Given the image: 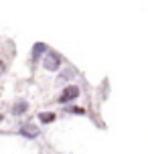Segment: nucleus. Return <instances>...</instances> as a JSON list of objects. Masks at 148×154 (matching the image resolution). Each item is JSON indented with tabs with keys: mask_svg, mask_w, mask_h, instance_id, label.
Returning <instances> with one entry per match:
<instances>
[{
	"mask_svg": "<svg viewBox=\"0 0 148 154\" xmlns=\"http://www.w3.org/2000/svg\"><path fill=\"white\" fill-rule=\"evenodd\" d=\"M53 120H55V114H51V112H49V114H47V112L39 114V122L41 124H51Z\"/></svg>",
	"mask_w": 148,
	"mask_h": 154,
	"instance_id": "nucleus-6",
	"label": "nucleus"
},
{
	"mask_svg": "<svg viewBox=\"0 0 148 154\" xmlns=\"http://www.w3.org/2000/svg\"><path fill=\"white\" fill-rule=\"evenodd\" d=\"M26 109H29V103H26L24 100H18V101H14V106H12V114L14 116H23Z\"/></svg>",
	"mask_w": 148,
	"mask_h": 154,
	"instance_id": "nucleus-5",
	"label": "nucleus"
},
{
	"mask_svg": "<svg viewBox=\"0 0 148 154\" xmlns=\"http://www.w3.org/2000/svg\"><path fill=\"white\" fill-rule=\"evenodd\" d=\"M79 91H81V89H79L77 85H69V87H65V89H63V93L59 95V101H61V103H69V101L77 100V97H79Z\"/></svg>",
	"mask_w": 148,
	"mask_h": 154,
	"instance_id": "nucleus-2",
	"label": "nucleus"
},
{
	"mask_svg": "<svg viewBox=\"0 0 148 154\" xmlns=\"http://www.w3.org/2000/svg\"><path fill=\"white\" fill-rule=\"evenodd\" d=\"M71 77H73V69H65V71H61L59 79H61V81H67V79H71Z\"/></svg>",
	"mask_w": 148,
	"mask_h": 154,
	"instance_id": "nucleus-8",
	"label": "nucleus"
},
{
	"mask_svg": "<svg viewBox=\"0 0 148 154\" xmlns=\"http://www.w3.org/2000/svg\"><path fill=\"white\" fill-rule=\"evenodd\" d=\"M49 51H47V45L45 43H37V45L32 47V51H31V59H32V63L35 61H39L43 55H47Z\"/></svg>",
	"mask_w": 148,
	"mask_h": 154,
	"instance_id": "nucleus-3",
	"label": "nucleus"
},
{
	"mask_svg": "<svg viewBox=\"0 0 148 154\" xmlns=\"http://www.w3.org/2000/svg\"><path fill=\"white\" fill-rule=\"evenodd\" d=\"M18 132H20L23 136H26V138H37V136H39V128L32 126V124H23Z\"/></svg>",
	"mask_w": 148,
	"mask_h": 154,
	"instance_id": "nucleus-4",
	"label": "nucleus"
},
{
	"mask_svg": "<svg viewBox=\"0 0 148 154\" xmlns=\"http://www.w3.org/2000/svg\"><path fill=\"white\" fill-rule=\"evenodd\" d=\"M65 112H69V114H75V116H83V114H85V109H83V108H77V106H73V108H67Z\"/></svg>",
	"mask_w": 148,
	"mask_h": 154,
	"instance_id": "nucleus-7",
	"label": "nucleus"
},
{
	"mask_svg": "<svg viewBox=\"0 0 148 154\" xmlns=\"http://www.w3.org/2000/svg\"><path fill=\"white\" fill-rule=\"evenodd\" d=\"M43 67L47 71H57L61 67V55L55 53V51H49V53L45 55V59H43Z\"/></svg>",
	"mask_w": 148,
	"mask_h": 154,
	"instance_id": "nucleus-1",
	"label": "nucleus"
}]
</instances>
